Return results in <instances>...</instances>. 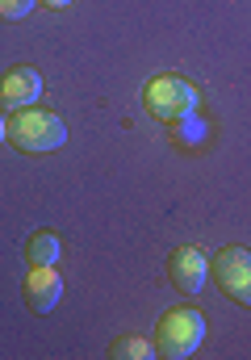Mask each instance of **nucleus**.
I'll use <instances>...</instances> for the list:
<instances>
[{
	"instance_id": "nucleus-3",
	"label": "nucleus",
	"mask_w": 251,
	"mask_h": 360,
	"mask_svg": "<svg viewBox=\"0 0 251 360\" xmlns=\"http://www.w3.org/2000/svg\"><path fill=\"white\" fill-rule=\"evenodd\" d=\"M143 105L155 122H176V117L197 109V89L180 76H155L143 92Z\"/></svg>"
},
{
	"instance_id": "nucleus-5",
	"label": "nucleus",
	"mask_w": 251,
	"mask_h": 360,
	"mask_svg": "<svg viewBox=\"0 0 251 360\" xmlns=\"http://www.w3.org/2000/svg\"><path fill=\"white\" fill-rule=\"evenodd\" d=\"M167 276H172V285L180 289V293H201L205 289V281H210V260H205V252L201 248H176L172 256H167Z\"/></svg>"
},
{
	"instance_id": "nucleus-13",
	"label": "nucleus",
	"mask_w": 251,
	"mask_h": 360,
	"mask_svg": "<svg viewBox=\"0 0 251 360\" xmlns=\"http://www.w3.org/2000/svg\"><path fill=\"white\" fill-rule=\"evenodd\" d=\"M42 4H46V8H67L72 0H42Z\"/></svg>"
},
{
	"instance_id": "nucleus-4",
	"label": "nucleus",
	"mask_w": 251,
	"mask_h": 360,
	"mask_svg": "<svg viewBox=\"0 0 251 360\" xmlns=\"http://www.w3.org/2000/svg\"><path fill=\"white\" fill-rule=\"evenodd\" d=\"M210 272L218 276L226 297H235L239 306H251V252L247 248H222L210 260Z\"/></svg>"
},
{
	"instance_id": "nucleus-8",
	"label": "nucleus",
	"mask_w": 251,
	"mask_h": 360,
	"mask_svg": "<svg viewBox=\"0 0 251 360\" xmlns=\"http://www.w3.org/2000/svg\"><path fill=\"white\" fill-rule=\"evenodd\" d=\"M109 356H113V360H151V356H155V340H143V335H122V340H113Z\"/></svg>"
},
{
	"instance_id": "nucleus-2",
	"label": "nucleus",
	"mask_w": 251,
	"mask_h": 360,
	"mask_svg": "<svg viewBox=\"0 0 251 360\" xmlns=\"http://www.w3.org/2000/svg\"><path fill=\"white\" fill-rule=\"evenodd\" d=\"M201 344H205V314L193 310V306L167 310L160 319V327H155V356H164V360L193 356Z\"/></svg>"
},
{
	"instance_id": "nucleus-9",
	"label": "nucleus",
	"mask_w": 251,
	"mask_h": 360,
	"mask_svg": "<svg viewBox=\"0 0 251 360\" xmlns=\"http://www.w3.org/2000/svg\"><path fill=\"white\" fill-rule=\"evenodd\" d=\"M172 126V139L180 143V147H201L205 143V122L197 117V113H184V117H176V122H167Z\"/></svg>"
},
{
	"instance_id": "nucleus-6",
	"label": "nucleus",
	"mask_w": 251,
	"mask_h": 360,
	"mask_svg": "<svg viewBox=\"0 0 251 360\" xmlns=\"http://www.w3.org/2000/svg\"><path fill=\"white\" fill-rule=\"evenodd\" d=\"M42 96V76L30 68V63H13L4 76H0V105L4 109H25Z\"/></svg>"
},
{
	"instance_id": "nucleus-11",
	"label": "nucleus",
	"mask_w": 251,
	"mask_h": 360,
	"mask_svg": "<svg viewBox=\"0 0 251 360\" xmlns=\"http://www.w3.org/2000/svg\"><path fill=\"white\" fill-rule=\"evenodd\" d=\"M34 4L38 0H0V21H21L34 13Z\"/></svg>"
},
{
	"instance_id": "nucleus-12",
	"label": "nucleus",
	"mask_w": 251,
	"mask_h": 360,
	"mask_svg": "<svg viewBox=\"0 0 251 360\" xmlns=\"http://www.w3.org/2000/svg\"><path fill=\"white\" fill-rule=\"evenodd\" d=\"M4 139H8V117L0 113V143H4Z\"/></svg>"
},
{
	"instance_id": "nucleus-7",
	"label": "nucleus",
	"mask_w": 251,
	"mask_h": 360,
	"mask_svg": "<svg viewBox=\"0 0 251 360\" xmlns=\"http://www.w3.org/2000/svg\"><path fill=\"white\" fill-rule=\"evenodd\" d=\"M63 297V276L55 272V264H34L25 272V302L34 314H51Z\"/></svg>"
},
{
	"instance_id": "nucleus-10",
	"label": "nucleus",
	"mask_w": 251,
	"mask_h": 360,
	"mask_svg": "<svg viewBox=\"0 0 251 360\" xmlns=\"http://www.w3.org/2000/svg\"><path fill=\"white\" fill-rule=\"evenodd\" d=\"M25 256H30V264H59V235H51V231H38V235L30 239Z\"/></svg>"
},
{
	"instance_id": "nucleus-1",
	"label": "nucleus",
	"mask_w": 251,
	"mask_h": 360,
	"mask_svg": "<svg viewBox=\"0 0 251 360\" xmlns=\"http://www.w3.org/2000/svg\"><path fill=\"white\" fill-rule=\"evenodd\" d=\"M8 143L17 151L42 155V151H55V147L67 143V126H63L59 113L25 105V109H13V117H8Z\"/></svg>"
}]
</instances>
